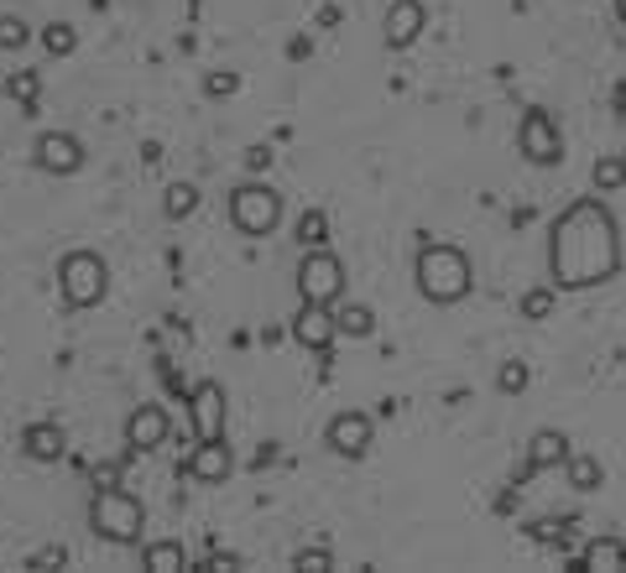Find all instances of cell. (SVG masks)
Returning <instances> with one entry per match:
<instances>
[{"instance_id": "obj_1", "label": "cell", "mask_w": 626, "mask_h": 573, "mask_svg": "<svg viewBox=\"0 0 626 573\" xmlns=\"http://www.w3.org/2000/svg\"><path fill=\"white\" fill-rule=\"evenodd\" d=\"M622 266V230L605 209L601 198H580L554 219L548 234V272L554 287L564 293H584V287H601L611 282Z\"/></svg>"}, {"instance_id": "obj_2", "label": "cell", "mask_w": 626, "mask_h": 573, "mask_svg": "<svg viewBox=\"0 0 626 573\" xmlns=\"http://www.w3.org/2000/svg\"><path fill=\"white\" fill-rule=\"evenodd\" d=\"M470 261L465 251H454V245H429V251L418 255V293L429 302H459L470 293Z\"/></svg>"}, {"instance_id": "obj_3", "label": "cell", "mask_w": 626, "mask_h": 573, "mask_svg": "<svg viewBox=\"0 0 626 573\" xmlns=\"http://www.w3.org/2000/svg\"><path fill=\"white\" fill-rule=\"evenodd\" d=\"M89 527H94V537H105V542H136L141 537V506L130 501L126 490L100 485L94 506H89Z\"/></svg>"}, {"instance_id": "obj_4", "label": "cell", "mask_w": 626, "mask_h": 573, "mask_svg": "<svg viewBox=\"0 0 626 573\" xmlns=\"http://www.w3.org/2000/svg\"><path fill=\"white\" fill-rule=\"evenodd\" d=\"M105 287H110V272L94 251L64 255V266H58V293H64L68 308H94V302L105 298Z\"/></svg>"}, {"instance_id": "obj_5", "label": "cell", "mask_w": 626, "mask_h": 573, "mask_svg": "<svg viewBox=\"0 0 626 573\" xmlns=\"http://www.w3.org/2000/svg\"><path fill=\"white\" fill-rule=\"evenodd\" d=\"M230 219H236L240 234H272L282 225V198L261 183H246V188L230 193Z\"/></svg>"}, {"instance_id": "obj_6", "label": "cell", "mask_w": 626, "mask_h": 573, "mask_svg": "<svg viewBox=\"0 0 626 573\" xmlns=\"http://www.w3.org/2000/svg\"><path fill=\"white\" fill-rule=\"evenodd\" d=\"M345 293V266L334 251H308L298 266V298L303 302H334Z\"/></svg>"}, {"instance_id": "obj_7", "label": "cell", "mask_w": 626, "mask_h": 573, "mask_svg": "<svg viewBox=\"0 0 626 573\" xmlns=\"http://www.w3.org/2000/svg\"><path fill=\"white\" fill-rule=\"evenodd\" d=\"M517 147H522L527 162L548 168V162H559L564 157V130L554 126L548 110H527V115H522V130H517Z\"/></svg>"}, {"instance_id": "obj_8", "label": "cell", "mask_w": 626, "mask_h": 573, "mask_svg": "<svg viewBox=\"0 0 626 573\" xmlns=\"http://www.w3.org/2000/svg\"><path fill=\"white\" fill-rule=\"evenodd\" d=\"M189 417H194V433L198 438H225V417H230V406H225V391L215 381L194 386V397H189Z\"/></svg>"}, {"instance_id": "obj_9", "label": "cell", "mask_w": 626, "mask_h": 573, "mask_svg": "<svg viewBox=\"0 0 626 573\" xmlns=\"http://www.w3.org/2000/svg\"><path fill=\"white\" fill-rule=\"evenodd\" d=\"M37 168L68 177V172L84 168V147H79L68 130H43V141H37Z\"/></svg>"}, {"instance_id": "obj_10", "label": "cell", "mask_w": 626, "mask_h": 573, "mask_svg": "<svg viewBox=\"0 0 626 573\" xmlns=\"http://www.w3.org/2000/svg\"><path fill=\"white\" fill-rule=\"evenodd\" d=\"M293 340L303 349H329V344L340 340L334 334V313H329V302H303L298 319H293Z\"/></svg>"}, {"instance_id": "obj_11", "label": "cell", "mask_w": 626, "mask_h": 573, "mask_svg": "<svg viewBox=\"0 0 626 573\" xmlns=\"http://www.w3.org/2000/svg\"><path fill=\"white\" fill-rule=\"evenodd\" d=\"M168 433H173V423H168V412L162 406H136L126 423V444L136 448V454H147V448H162L168 444Z\"/></svg>"}, {"instance_id": "obj_12", "label": "cell", "mask_w": 626, "mask_h": 573, "mask_svg": "<svg viewBox=\"0 0 626 573\" xmlns=\"http://www.w3.org/2000/svg\"><path fill=\"white\" fill-rule=\"evenodd\" d=\"M230 444L225 438H198L194 448V459H189V474L194 480H204V485H219V480H230Z\"/></svg>"}, {"instance_id": "obj_13", "label": "cell", "mask_w": 626, "mask_h": 573, "mask_svg": "<svg viewBox=\"0 0 626 573\" xmlns=\"http://www.w3.org/2000/svg\"><path fill=\"white\" fill-rule=\"evenodd\" d=\"M329 448H334V454H345V459L366 454V448H371V417H366V412H340V417L329 423Z\"/></svg>"}, {"instance_id": "obj_14", "label": "cell", "mask_w": 626, "mask_h": 573, "mask_svg": "<svg viewBox=\"0 0 626 573\" xmlns=\"http://www.w3.org/2000/svg\"><path fill=\"white\" fill-rule=\"evenodd\" d=\"M418 32H423V0H397L387 11V22H382L387 47H412L418 43Z\"/></svg>"}, {"instance_id": "obj_15", "label": "cell", "mask_w": 626, "mask_h": 573, "mask_svg": "<svg viewBox=\"0 0 626 573\" xmlns=\"http://www.w3.org/2000/svg\"><path fill=\"white\" fill-rule=\"evenodd\" d=\"M22 448L37 459V465H53V459H64V448H68V438H64V423H32L26 427V438H22Z\"/></svg>"}, {"instance_id": "obj_16", "label": "cell", "mask_w": 626, "mask_h": 573, "mask_svg": "<svg viewBox=\"0 0 626 573\" xmlns=\"http://www.w3.org/2000/svg\"><path fill=\"white\" fill-rule=\"evenodd\" d=\"M564 459H569V438H564L559 427L533 433V444H527V465L533 469H564Z\"/></svg>"}, {"instance_id": "obj_17", "label": "cell", "mask_w": 626, "mask_h": 573, "mask_svg": "<svg viewBox=\"0 0 626 573\" xmlns=\"http://www.w3.org/2000/svg\"><path fill=\"white\" fill-rule=\"evenodd\" d=\"M329 313H334V334H345V340H371V329H376V313L366 302H329Z\"/></svg>"}, {"instance_id": "obj_18", "label": "cell", "mask_w": 626, "mask_h": 573, "mask_svg": "<svg viewBox=\"0 0 626 573\" xmlns=\"http://www.w3.org/2000/svg\"><path fill=\"white\" fill-rule=\"evenodd\" d=\"M584 569L590 573H622L626 569V548L616 542V537H595L590 552H584Z\"/></svg>"}, {"instance_id": "obj_19", "label": "cell", "mask_w": 626, "mask_h": 573, "mask_svg": "<svg viewBox=\"0 0 626 573\" xmlns=\"http://www.w3.org/2000/svg\"><path fill=\"white\" fill-rule=\"evenodd\" d=\"M564 474H569V485H574V490L590 495V490H601L605 465H601V459H590V454H569V459H564Z\"/></svg>"}, {"instance_id": "obj_20", "label": "cell", "mask_w": 626, "mask_h": 573, "mask_svg": "<svg viewBox=\"0 0 626 573\" xmlns=\"http://www.w3.org/2000/svg\"><path fill=\"white\" fill-rule=\"evenodd\" d=\"M141 569L147 573H183L189 569V552L178 548V542H151V548L141 552Z\"/></svg>"}, {"instance_id": "obj_21", "label": "cell", "mask_w": 626, "mask_h": 573, "mask_svg": "<svg viewBox=\"0 0 626 573\" xmlns=\"http://www.w3.org/2000/svg\"><path fill=\"white\" fill-rule=\"evenodd\" d=\"M194 209H198L194 183H168V193H162V214H168V219H189Z\"/></svg>"}, {"instance_id": "obj_22", "label": "cell", "mask_w": 626, "mask_h": 573, "mask_svg": "<svg viewBox=\"0 0 626 573\" xmlns=\"http://www.w3.org/2000/svg\"><path fill=\"white\" fill-rule=\"evenodd\" d=\"M73 43H79V32L68 22H53V26H43V47L53 53V58H68L73 53Z\"/></svg>"}, {"instance_id": "obj_23", "label": "cell", "mask_w": 626, "mask_h": 573, "mask_svg": "<svg viewBox=\"0 0 626 573\" xmlns=\"http://www.w3.org/2000/svg\"><path fill=\"white\" fill-rule=\"evenodd\" d=\"M595 188H605V193L626 188V157H601L595 162Z\"/></svg>"}, {"instance_id": "obj_24", "label": "cell", "mask_w": 626, "mask_h": 573, "mask_svg": "<svg viewBox=\"0 0 626 573\" xmlns=\"http://www.w3.org/2000/svg\"><path fill=\"white\" fill-rule=\"evenodd\" d=\"M26 43H32V26L22 16H0V53H16Z\"/></svg>"}, {"instance_id": "obj_25", "label": "cell", "mask_w": 626, "mask_h": 573, "mask_svg": "<svg viewBox=\"0 0 626 573\" xmlns=\"http://www.w3.org/2000/svg\"><path fill=\"white\" fill-rule=\"evenodd\" d=\"M554 302H559V298H554V287H533V293L522 298V319H533V323L548 319V313H554Z\"/></svg>"}, {"instance_id": "obj_26", "label": "cell", "mask_w": 626, "mask_h": 573, "mask_svg": "<svg viewBox=\"0 0 626 573\" xmlns=\"http://www.w3.org/2000/svg\"><path fill=\"white\" fill-rule=\"evenodd\" d=\"M527 381H533V376H527V365H522V360H507V365L497 370V386L507 391V397H517V391H527Z\"/></svg>"}, {"instance_id": "obj_27", "label": "cell", "mask_w": 626, "mask_h": 573, "mask_svg": "<svg viewBox=\"0 0 626 573\" xmlns=\"http://www.w3.org/2000/svg\"><path fill=\"white\" fill-rule=\"evenodd\" d=\"M204 89H209V100H225V94H236L240 89V79L236 73H209V84Z\"/></svg>"}, {"instance_id": "obj_28", "label": "cell", "mask_w": 626, "mask_h": 573, "mask_svg": "<svg viewBox=\"0 0 626 573\" xmlns=\"http://www.w3.org/2000/svg\"><path fill=\"white\" fill-rule=\"evenodd\" d=\"M334 569V558H329V552H303L298 558V573H329Z\"/></svg>"}, {"instance_id": "obj_29", "label": "cell", "mask_w": 626, "mask_h": 573, "mask_svg": "<svg viewBox=\"0 0 626 573\" xmlns=\"http://www.w3.org/2000/svg\"><path fill=\"white\" fill-rule=\"evenodd\" d=\"M64 563H68V552H64V548L37 552V558H32V569H64Z\"/></svg>"}, {"instance_id": "obj_30", "label": "cell", "mask_w": 626, "mask_h": 573, "mask_svg": "<svg viewBox=\"0 0 626 573\" xmlns=\"http://www.w3.org/2000/svg\"><path fill=\"white\" fill-rule=\"evenodd\" d=\"M616 5H622V22H626V0H616Z\"/></svg>"}]
</instances>
